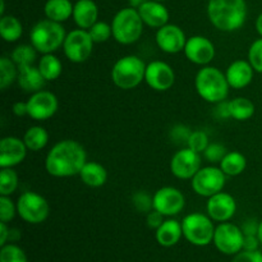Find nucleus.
Returning <instances> with one entry per match:
<instances>
[{"label":"nucleus","mask_w":262,"mask_h":262,"mask_svg":"<svg viewBox=\"0 0 262 262\" xmlns=\"http://www.w3.org/2000/svg\"><path fill=\"white\" fill-rule=\"evenodd\" d=\"M145 82L155 91H166L173 87L176 82V73L165 61L154 60L146 66Z\"/></svg>","instance_id":"15"},{"label":"nucleus","mask_w":262,"mask_h":262,"mask_svg":"<svg viewBox=\"0 0 262 262\" xmlns=\"http://www.w3.org/2000/svg\"><path fill=\"white\" fill-rule=\"evenodd\" d=\"M143 25L145 23L137 9L132 7L123 8L113 18V37L122 45L135 43L142 36Z\"/></svg>","instance_id":"5"},{"label":"nucleus","mask_w":262,"mask_h":262,"mask_svg":"<svg viewBox=\"0 0 262 262\" xmlns=\"http://www.w3.org/2000/svg\"><path fill=\"white\" fill-rule=\"evenodd\" d=\"M253 73L255 69L251 66L250 61L247 60H235L228 67L227 72H225V77L232 89L241 90L247 87L248 84L252 82Z\"/></svg>","instance_id":"20"},{"label":"nucleus","mask_w":262,"mask_h":262,"mask_svg":"<svg viewBox=\"0 0 262 262\" xmlns=\"http://www.w3.org/2000/svg\"><path fill=\"white\" fill-rule=\"evenodd\" d=\"M206 211L207 215L214 222H229L234 216L235 211H237V202H235L234 197L232 194L222 191L219 193L214 194V196L209 197Z\"/></svg>","instance_id":"18"},{"label":"nucleus","mask_w":262,"mask_h":262,"mask_svg":"<svg viewBox=\"0 0 262 262\" xmlns=\"http://www.w3.org/2000/svg\"><path fill=\"white\" fill-rule=\"evenodd\" d=\"M214 220L209 215L201 214V212H193L188 214L182 220V229H183V237L188 241L191 245L204 247V246L212 243L215 233Z\"/></svg>","instance_id":"7"},{"label":"nucleus","mask_w":262,"mask_h":262,"mask_svg":"<svg viewBox=\"0 0 262 262\" xmlns=\"http://www.w3.org/2000/svg\"><path fill=\"white\" fill-rule=\"evenodd\" d=\"M194 87L200 97L211 104L227 100L229 94V83L225 73L215 67L205 66L200 69L194 78Z\"/></svg>","instance_id":"3"},{"label":"nucleus","mask_w":262,"mask_h":262,"mask_svg":"<svg viewBox=\"0 0 262 262\" xmlns=\"http://www.w3.org/2000/svg\"><path fill=\"white\" fill-rule=\"evenodd\" d=\"M164 217L165 216H164L161 212L156 211V210H151V211L147 214V219H146L148 228L156 230L164 223Z\"/></svg>","instance_id":"43"},{"label":"nucleus","mask_w":262,"mask_h":262,"mask_svg":"<svg viewBox=\"0 0 262 262\" xmlns=\"http://www.w3.org/2000/svg\"><path fill=\"white\" fill-rule=\"evenodd\" d=\"M73 7L71 0H48L43 12L48 19L61 23L73 15Z\"/></svg>","instance_id":"26"},{"label":"nucleus","mask_w":262,"mask_h":262,"mask_svg":"<svg viewBox=\"0 0 262 262\" xmlns=\"http://www.w3.org/2000/svg\"><path fill=\"white\" fill-rule=\"evenodd\" d=\"M17 83L19 84V87L23 91L33 94V92H37L43 89L46 79L41 74L38 67L27 66L18 68Z\"/></svg>","instance_id":"23"},{"label":"nucleus","mask_w":262,"mask_h":262,"mask_svg":"<svg viewBox=\"0 0 262 262\" xmlns=\"http://www.w3.org/2000/svg\"><path fill=\"white\" fill-rule=\"evenodd\" d=\"M87 163L84 147L74 140H63L55 143L45 159V169L51 177L69 178L79 176Z\"/></svg>","instance_id":"1"},{"label":"nucleus","mask_w":262,"mask_h":262,"mask_svg":"<svg viewBox=\"0 0 262 262\" xmlns=\"http://www.w3.org/2000/svg\"><path fill=\"white\" fill-rule=\"evenodd\" d=\"M232 262H262V252L260 251H246L242 250L234 255Z\"/></svg>","instance_id":"42"},{"label":"nucleus","mask_w":262,"mask_h":262,"mask_svg":"<svg viewBox=\"0 0 262 262\" xmlns=\"http://www.w3.org/2000/svg\"><path fill=\"white\" fill-rule=\"evenodd\" d=\"M18 78V67L15 66L12 58L2 56L0 58V90L5 91L12 86Z\"/></svg>","instance_id":"32"},{"label":"nucleus","mask_w":262,"mask_h":262,"mask_svg":"<svg viewBox=\"0 0 262 262\" xmlns=\"http://www.w3.org/2000/svg\"><path fill=\"white\" fill-rule=\"evenodd\" d=\"M15 204L20 219L30 224H41L50 215V205L48 200L36 192H23Z\"/></svg>","instance_id":"8"},{"label":"nucleus","mask_w":262,"mask_h":262,"mask_svg":"<svg viewBox=\"0 0 262 262\" xmlns=\"http://www.w3.org/2000/svg\"><path fill=\"white\" fill-rule=\"evenodd\" d=\"M15 214H18L17 204L10 200V196H0V222H12Z\"/></svg>","instance_id":"38"},{"label":"nucleus","mask_w":262,"mask_h":262,"mask_svg":"<svg viewBox=\"0 0 262 262\" xmlns=\"http://www.w3.org/2000/svg\"><path fill=\"white\" fill-rule=\"evenodd\" d=\"M19 178L13 168H2L0 170V196H10L18 188Z\"/></svg>","instance_id":"34"},{"label":"nucleus","mask_w":262,"mask_h":262,"mask_svg":"<svg viewBox=\"0 0 262 262\" xmlns=\"http://www.w3.org/2000/svg\"><path fill=\"white\" fill-rule=\"evenodd\" d=\"M37 53L38 51L32 45L23 43V45H18L12 51L10 58H12V60L14 61L18 68H22V67L33 66L36 58H37Z\"/></svg>","instance_id":"33"},{"label":"nucleus","mask_w":262,"mask_h":262,"mask_svg":"<svg viewBox=\"0 0 262 262\" xmlns=\"http://www.w3.org/2000/svg\"><path fill=\"white\" fill-rule=\"evenodd\" d=\"M228 106H229L230 118L238 122L251 119L255 114V105L247 97H235L228 101Z\"/></svg>","instance_id":"28"},{"label":"nucleus","mask_w":262,"mask_h":262,"mask_svg":"<svg viewBox=\"0 0 262 262\" xmlns=\"http://www.w3.org/2000/svg\"><path fill=\"white\" fill-rule=\"evenodd\" d=\"M82 182L92 188L102 187L107 181V171L101 164L96 161H87L79 173Z\"/></svg>","instance_id":"25"},{"label":"nucleus","mask_w":262,"mask_h":262,"mask_svg":"<svg viewBox=\"0 0 262 262\" xmlns=\"http://www.w3.org/2000/svg\"><path fill=\"white\" fill-rule=\"evenodd\" d=\"M214 115L217 118V119L223 120V119H228L230 118L229 114V106H228V101H222L217 102L216 107L214 109Z\"/></svg>","instance_id":"46"},{"label":"nucleus","mask_w":262,"mask_h":262,"mask_svg":"<svg viewBox=\"0 0 262 262\" xmlns=\"http://www.w3.org/2000/svg\"><path fill=\"white\" fill-rule=\"evenodd\" d=\"M128 2H129V7L135 8V9H138L141 5L145 4V3L148 2V0H128Z\"/></svg>","instance_id":"50"},{"label":"nucleus","mask_w":262,"mask_h":262,"mask_svg":"<svg viewBox=\"0 0 262 262\" xmlns=\"http://www.w3.org/2000/svg\"><path fill=\"white\" fill-rule=\"evenodd\" d=\"M184 55L191 63L197 66H207L215 58V46L207 37L201 35L192 36L184 46Z\"/></svg>","instance_id":"16"},{"label":"nucleus","mask_w":262,"mask_h":262,"mask_svg":"<svg viewBox=\"0 0 262 262\" xmlns=\"http://www.w3.org/2000/svg\"><path fill=\"white\" fill-rule=\"evenodd\" d=\"M140 17L142 18L143 23L151 28H160L168 25L169 12L160 2L148 0L145 4L138 8Z\"/></svg>","instance_id":"21"},{"label":"nucleus","mask_w":262,"mask_h":262,"mask_svg":"<svg viewBox=\"0 0 262 262\" xmlns=\"http://www.w3.org/2000/svg\"><path fill=\"white\" fill-rule=\"evenodd\" d=\"M73 20L78 28L89 30L97 22L99 9L92 0H78L73 7Z\"/></svg>","instance_id":"22"},{"label":"nucleus","mask_w":262,"mask_h":262,"mask_svg":"<svg viewBox=\"0 0 262 262\" xmlns=\"http://www.w3.org/2000/svg\"><path fill=\"white\" fill-rule=\"evenodd\" d=\"M202 154L210 164H220L224 156L227 155V148L222 143H210Z\"/></svg>","instance_id":"40"},{"label":"nucleus","mask_w":262,"mask_h":262,"mask_svg":"<svg viewBox=\"0 0 262 262\" xmlns=\"http://www.w3.org/2000/svg\"><path fill=\"white\" fill-rule=\"evenodd\" d=\"M10 229L8 228L7 223L0 222V246L7 245L8 239H9Z\"/></svg>","instance_id":"49"},{"label":"nucleus","mask_w":262,"mask_h":262,"mask_svg":"<svg viewBox=\"0 0 262 262\" xmlns=\"http://www.w3.org/2000/svg\"><path fill=\"white\" fill-rule=\"evenodd\" d=\"M248 61L253 67L255 72L262 73V37L253 41L248 50Z\"/></svg>","instance_id":"39"},{"label":"nucleus","mask_w":262,"mask_h":262,"mask_svg":"<svg viewBox=\"0 0 262 262\" xmlns=\"http://www.w3.org/2000/svg\"><path fill=\"white\" fill-rule=\"evenodd\" d=\"M155 38L159 49L166 54H178L183 51L188 40L184 31L179 26L169 25V23L158 28Z\"/></svg>","instance_id":"17"},{"label":"nucleus","mask_w":262,"mask_h":262,"mask_svg":"<svg viewBox=\"0 0 262 262\" xmlns=\"http://www.w3.org/2000/svg\"><path fill=\"white\" fill-rule=\"evenodd\" d=\"M154 210L161 212L164 216H174L183 211L186 197L174 187H161L152 196Z\"/></svg>","instance_id":"12"},{"label":"nucleus","mask_w":262,"mask_h":262,"mask_svg":"<svg viewBox=\"0 0 262 262\" xmlns=\"http://www.w3.org/2000/svg\"><path fill=\"white\" fill-rule=\"evenodd\" d=\"M13 114L15 117H25V115H28V107H27V101H17L13 104Z\"/></svg>","instance_id":"48"},{"label":"nucleus","mask_w":262,"mask_h":262,"mask_svg":"<svg viewBox=\"0 0 262 262\" xmlns=\"http://www.w3.org/2000/svg\"><path fill=\"white\" fill-rule=\"evenodd\" d=\"M219 168L227 177H237L247 168V159L238 151H230L224 156L222 163L219 164Z\"/></svg>","instance_id":"27"},{"label":"nucleus","mask_w":262,"mask_h":262,"mask_svg":"<svg viewBox=\"0 0 262 262\" xmlns=\"http://www.w3.org/2000/svg\"><path fill=\"white\" fill-rule=\"evenodd\" d=\"M189 135H191V130H189L188 128L183 127V125H178V127H176L171 130V136H173L174 140L178 141V142H183V141L187 142Z\"/></svg>","instance_id":"45"},{"label":"nucleus","mask_w":262,"mask_h":262,"mask_svg":"<svg viewBox=\"0 0 262 262\" xmlns=\"http://www.w3.org/2000/svg\"><path fill=\"white\" fill-rule=\"evenodd\" d=\"M0 262H28L25 251L17 245L8 243L2 246L0 250Z\"/></svg>","instance_id":"35"},{"label":"nucleus","mask_w":262,"mask_h":262,"mask_svg":"<svg viewBox=\"0 0 262 262\" xmlns=\"http://www.w3.org/2000/svg\"><path fill=\"white\" fill-rule=\"evenodd\" d=\"M225 177L227 176L217 166H205L191 179L192 189L199 196L209 199L224 189Z\"/></svg>","instance_id":"9"},{"label":"nucleus","mask_w":262,"mask_h":262,"mask_svg":"<svg viewBox=\"0 0 262 262\" xmlns=\"http://www.w3.org/2000/svg\"><path fill=\"white\" fill-rule=\"evenodd\" d=\"M89 33L95 43L106 42L113 36L112 25H107L106 22H96L91 28H89Z\"/></svg>","instance_id":"36"},{"label":"nucleus","mask_w":262,"mask_h":262,"mask_svg":"<svg viewBox=\"0 0 262 262\" xmlns=\"http://www.w3.org/2000/svg\"><path fill=\"white\" fill-rule=\"evenodd\" d=\"M23 141H25L28 150L40 151L45 148L46 145H48L49 133L41 125H33V127L28 128L26 130L25 136H23Z\"/></svg>","instance_id":"31"},{"label":"nucleus","mask_w":262,"mask_h":262,"mask_svg":"<svg viewBox=\"0 0 262 262\" xmlns=\"http://www.w3.org/2000/svg\"><path fill=\"white\" fill-rule=\"evenodd\" d=\"M201 169V156L189 147L181 148L170 160V171L178 179H192Z\"/></svg>","instance_id":"13"},{"label":"nucleus","mask_w":262,"mask_h":262,"mask_svg":"<svg viewBox=\"0 0 262 262\" xmlns=\"http://www.w3.org/2000/svg\"><path fill=\"white\" fill-rule=\"evenodd\" d=\"M209 145V136L204 130H193V132H191L188 141H187V147L192 148V150L199 154L204 152Z\"/></svg>","instance_id":"37"},{"label":"nucleus","mask_w":262,"mask_h":262,"mask_svg":"<svg viewBox=\"0 0 262 262\" xmlns=\"http://www.w3.org/2000/svg\"><path fill=\"white\" fill-rule=\"evenodd\" d=\"M37 67L46 82L58 79L63 72V64H61L60 59L54 54H42Z\"/></svg>","instance_id":"29"},{"label":"nucleus","mask_w":262,"mask_h":262,"mask_svg":"<svg viewBox=\"0 0 262 262\" xmlns=\"http://www.w3.org/2000/svg\"><path fill=\"white\" fill-rule=\"evenodd\" d=\"M23 33L22 23L14 15H2L0 19V35L7 42H15Z\"/></svg>","instance_id":"30"},{"label":"nucleus","mask_w":262,"mask_h":262,"mask_svg":"<svg viewBox=\"0 0 262 262\" xmlns=\"http://www.w3.org/2000/svg\"><path fill=\"white\" fill-rule=\"evenodd\" d=\"M156 241L163 247H173L183 237L182 223L178 220L168 219L164 220L163 224L156 229Z\"/></svg>","instance_id":"24"},{"label":"nucleus","mask_w":262,"mask_h":262,"mask_svg":"<svg viewBox=\"0 0 262 262\" xmlns=\"http://www.w3.org/2000/svg\"><path fill=\"white\" fill-rule=\"evenodd\" d=\"M146 64L140 56L125 55L115 61L112 69V81L122 90L136 89L145 81Z\"/></svg>","instance_id":"6"},{"label":"nucleus","mask_w":262,"mask_h":262,"mask_svg":"<svg viewBox=\"0 0 262 262\" xmlns=\"http://www.w3.org/2000/svg\"><path fill=\"white\" fill-rule=\"evenodd\" d=\"M260 239L257 235H245V242H243V250L246 251H257L260 246Z\"/></svg>","instance_id":"47"},{"label":"nucleus","mask_w":262,"mask_h":262,"mask_svg":"<svg viewBox=\"0 0 262 262\" xmlns=\"http://www.w3.org/2000/svg\"><path fill=\"white\" fill-rule=\"evenodd\" d=\"M133 206L138 210L140 212H150L154 210V201L152 197L145 191H138L133 194L132 197Z\"/></svg>","instance_id":"41"},{"label":"nucleus","mask_w":262,"mask_h":262,"mask_svg":"<svg viewBox=\"0 0 262 262\" xmlns=\"http://www.w3.org/2000/svg\"><path fill=\"white\" fill-rule=\"evenodd\" d=\"M207 15L217 30L233 32L245 25L247 5L245 0H209Z\"/></svg>","instance_id":"2"},{"label":"nucleus","mask_w":262,"mask_h":262,"mask_svg":"<svg viewBox=\"0 0 262 262\" xmlns=\"http://www.w3.org/2000/svg\"><path fill=\"white\" fill-rule=\"evenodd\" d=\"M155 2H160L161 3V2H165V0H155Z\"/></svg>","instance_id":"53"},{"label":"nucleus","mask_w":262,"mask_h":262,"mask_svg":"<svg viewBox=\"0 0 262 262\" xmlns=\"http://www.w3.org/2000/svg\"><path fill=\"white\" fill-rule=\"evenodd\" d=\"M257 237L260 239V243L262 245V220L260 222V225H258V233H257Z\"/></svg>","instance_id":"52"},{"label":"nucleus","mask_w":262,"mask_h":262,"mask_svg":"<svg viewBox=\"0 0 262 262\" xmlns=\"http://www.w3.org/2000/svg\"><path fill=\"white\" fill-rule=\"evenodd\" d=\"M258 225H260V223L256 219H247L243 222L241 229L245 235H257Z\"/></svg>","instance_id":"44"},{"label":"nucleus","mask_w":262,"mask_h":262,"mask_svg":"<svg viewBox=\"0 0 262 262\" xmlns=\"http://www.w3.org/2000/svg\"><path fill=\"white\" fill-rule=\"evenodd\" d=\"M94 40L90 36L89 31L73 30L67 33V37L63 43L64 55L67 56L72 63H83L91 56L92 50H94Z\"/></svg>","instance_id":"10"},{"label":"nucleus","mask_w":262,"mask_h":262,"mask_svg":"<svg viewBox=\"0 0 262 262\" xmlns=\"http://www.w3.org/2000/svg\"><path fill=\"white\" fill-rule=\"evenodd\" d=\"M256 31H257L258 35L262 37V13L258 15L257 19H256Z\"/></svg>","instance_id":"51"},{"label":"nucleus","mask_w":262,"mask_h":262,"mask_svg":"<svg viewBox=\"0 0 262 262\" xmlns=\"http://www.w3.org/2000/svg\"><path fill=\"white\" fill-rule=\"evenodd\" d=\"M67 33L61 23L42 19L36 23L30 32L31 45L41 54H53L61 48Z\"/></svg>","instance_id":"4"},{"label":"nucleus","mask_w":262,"mask_h":262,"mask_svg":"<svg viewBox=\"0 0 262 262\" xmlns=\"http://www.w3.org/2000/svg\"><path fill=\"white\" fill-rule=\"evenodd\" d=\"M243 242H245V234L241 227L225 222L220 223L215 228L212 243L219 252L228 256L237 255L243 250Z\"/></svg>","instance_id":"11"},{"label":"nucleus","mask_w":262,"mask_h":262,"mask_svg":"<svg viewBox=\"0 0 262 262\" xmlns=\"http://www.w3.org/2000/svg\"><path fill=\"white\" fill-rule=\"evenodd\" d=\"M28 117L35 120H48L58 112V97L50 91L40 90L31 94L27 100Z\"/></svg>","instance_id":"14"},{"label":"nucleus","mask_w":262,"mask_h":262,"mask_svg":"<svg viewBox=\"0 0 262 262\" xmlns=\"http://www.w3.org/2000/svg\"><path fill=\"white\" fill-rule=\"evenodd\" d=\"M25 141L14 136H8L0 141V168H14L27 156Z\"/></svg>","instance_id":"19"}]
</instances>
